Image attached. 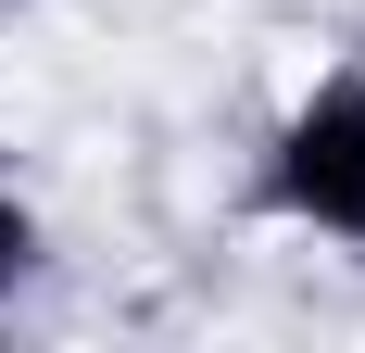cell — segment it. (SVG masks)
Listing matches in <instances>:
<instances>
[{
  "label": "cell",
  "mask_w": 365,
  "mask_h": 353,
  "mask_svg": "<svg viewBox=\"0 0 365 353\" xmlns=\"http://www.w3.org/2000/svg\"><path fill=\"white\" fill-rule=\"evenodd\" d=\"M240 214L315 252H365V64H328L277 101L240 176Z\"/></svg>",
  "instance_id": "obj_1"
},
{
  "label": "cell",
  "mask_w": 365,
  "mask_h": 353,
  "mask_svg": "<svg viewBox=\"0 0 365 353\" xmlns=\"http://www.w3.org/2000/svg\"><path fill=\"white\" fill-rule=\"evenodd\" d=\"M38 278H51V214L26 176H0V303H26Z\"/></svg>",
  "instance_id": "obj_2"
},
{
  "label": "cell",
  "mask_w": 365,
  "mask_h": 353,
  "mask_svg": "<svg viewBox=\"0 0 365 353\" xmlns=\"http://www.w3.org/2000/svg\"><path fill=\"white\" fill-rule=\"evenodd\" d=\"M0 13H38V0H0Z\"/></svg>",
  "instance_id": "obj_3"
}]
</instances>
